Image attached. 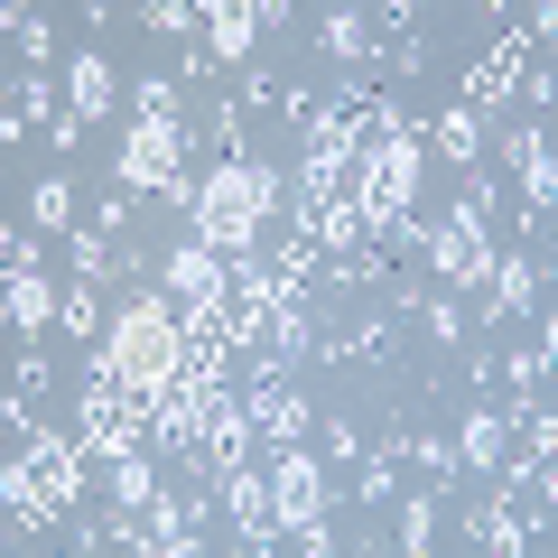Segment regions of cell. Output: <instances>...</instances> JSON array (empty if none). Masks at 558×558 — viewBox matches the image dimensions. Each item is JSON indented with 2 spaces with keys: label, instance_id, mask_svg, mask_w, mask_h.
Returning a JSON list of instances; mask_svg holds the SVG:
<instances>
[{
  "label": "cell",
  "instance_id": "cell-16",
  "mask_svg": "<svg viewBox=\"0 0 558 558\" xmlns=\"http://www.w3.org/2000/svg\"><path fill=\"white\" fill-rule=\"evenodd\" d=\"M465 531H475V549H502V558H521V549H531V539H539V531H531V512H521L512 494H484Z\"/></svg>",
  "mask_w": 558,
  "mask_h": 558
},
{
  "label": "cell",
  "instance_id": "cell-7",
  "mask_svg": "<svg viewBox=\"0 0 558 558\" xmlns=\"http://www.w3.org/2000/svg\"><path fill=\"white\" fill-rule=\"evenodd\" d=\"M270 38L260 28V0H205L196 10V47H186V75H223V65H252V47Z\"/></svg>",
  "mask_w": 558,
  "mask_h": 558
},
{
  "label": "cell",
  "instance_id": "cell-23",
  "mask_svg": "<svg viewBox=\"0 0 558 558\" xmlns=\"http://www.w3.org/2000/svg\"><path fill=\"white\" fill-rule=\"evenodd\" d=\"M410 465H418V484H438V494L457 484V447L447 438H410Z\"/></svg>",
  "mask_w": 558,
  "mask_h": 558
},
{
  "label": "cell",
  "instance_id": "cell-3",
  "mask_svg": "<svg viewBox=\"0 0 558 558\" xmlns=\"http://www.w3.org/2000/svg\"><path fill=\"white\" fill-rule=\"evenodd\" d=\"M178 205H186V233L196 242H215L223 260H252L260 223H270V205H279V168L223 159V168H205V178H186Z\"/></svg>",
  "mask_w": 558,
  "mask_h": 558
},
{
  "label": "cell",
  "instance_id": "cell-12",
  "mask_svg": "<svg viewBox=\"0 0 558 558\" xmlns=\"http://www.w3.org/2000/svg\"><path fill=\"white\" fill-rule=\"evenodd\" d=\"M0 317H10V336H20V344H38L47 326L65 317V289H57L47 270H10V299H0Z\"/></svg>",
  "mask_w": 558,
  "mask_h": 558
},
{
  "label": "cell",
  "instance_id": "cell-17",
  "mask_svg": "<svg viewBox=\"0 0 558 558\" xmlns=\"http://www.w3.org/2000/svg\"><path fill=\"white\" fill-rule=\"evenodd\" d=\"M484 131H494V121H475L465 102H447V112H438V159L475 178V159H484Z\"/></svg>",
  "mask_w": 558,
  "mask_h": 558
},
{
  "label": "cell",
  "instance_id": "cell-21",
  "mask_svg": "<svg viewBox=\"0 0 558 558\" xmlns=\"http://www.w3.org/2000/svg\"><path fill=\"white\" fill-rule=\"evenodd\" d=\"M28 223H38V233H65V223H75V186L38 178V186H28Z\"/></svg>",
  "mask_w": 558,
  "mask_h": 558
},
{
  "label": "cell",
  "instance_id": "cell-18",
  "mask_svg": "<svg viewBox=\"0 0 558 558\" xmlns=\"http://www.w3.org/2000/svg\"><path fill=\"white\" fill-rule=\"evenodd\" d=\"M317 47L336 65H363L373 57V20H363V10H317Z\"/></svg>",
  "mask_w": 558,
  "mask_h": 558
},
{
  "label": "cell",
  "instance_id": "cell-15",
  "mask_svg": "<svg viewBox=\"0 0 558 558\" xmlns=\"http://www.w3.org/2000/svg\"><path fill=\"white\" fill-rule=\"evenodd\" d=\"M484 307L502 317H539V260L531 252H494V270H484Z\"/></svg>",
  "mask_w": 558,
  "mask_h": 558
},
{
  "label": "cell",
  "instance_id": "cell-14",
  "mask_svg": "<svg viewBox=\"0 0 558 558\" xmlns=\"http://www.w3.org/2000/svg\"><path fill=\"white\" fill-rule=\"evenodd\" d=\"M447 447H457V465H465V475H494V465L512 457V410H494V400H484V410H465Z\"/></svg>",
  "mask_w": 558,
  "mask_h": 558
},
{
  "label": "cell",
  "instance_id": "cell-5",
  "mask_svg": "<svg viewBox=\"0 0 558 558\" xmlns=\"http://www.w3.org/2000/svg\"><path fill=\"white\" fill-rule=\"evenodd\" d=\"M260 465H270V521H279V531H307V521L336 512V475H326V457L307 438L260 447Z\"/></svg>",
  "mask_w": 558,
  "mask_h": 558
},
{
  "label": "cell",
  "instance_id": "cell-22",
  "mask_svg": "<svg viewBox=\"0 0 558 558\" xmlns=\"http://www.w3.org/2000/svg\"><path fill=\"white\" fill-rule=\"evenodd\" d=\"M10 47H20L28 65H47L57 57V20H47V10H10Z\"/></svg>",
  "mask_w": 558,
  "mask_h": 558
},
{
  "label": "cell",
  "instance_id": "cell-10",
  "mask_svg": "<svg viewBox=\"0 0 558 558\" xmlns=\"http://www.w3.org/2000/svg\"><path fill=\"white\" fill-rule=\"evenodd\" d=\"M521 84H531V38H502L494 57H475V75H465V112H475V121H494L502 102L521 94Z\"/></svg>",
  "mask_w": 558,
  "mask_h": 558
},
{
  "label": "cell",
  "instance_id": "cell-4",
  "mask_svg": "<svg viewBox=\"0 0 558 558\" xmlns=\"http://www.w3.org/2000/svg\"><path fill=\"white\" fill-rule=\"evenodd\" d=\"M344 205L363 215V252H381V242L410 223V205H418V131L410 121H381L373 131V149L354 159V178H344Z\"/></svg>",
  "mask_w": 558,
  "mask_h": 558
},
{
  "label": "cell",
  "instance_id": "cell-1",
  "mask_svg": "<svg viewBox=\"0 0 558 558\" xmlns=\"http://www.w3.org/2000/svg\"><path fill=\"white\" fill-rule=\"evenodd\" d=\"M178 363H186L178 299H168V289H131V299L112 307V326H102V344H94V373L121 381L131 418L149 428V418H159V400H168V381H178Z\"/></svg>",
  "mask_w": 558,
  "mask_h": 558
},
{
  "label": "cell",
  "instance_id": "cell-20",
  "mask_svg": "<svg viewBox=\"0 0 558 558\" xmlns=\"http://www.w3.org/2000/svg\"><path fill=\"white\" fill-rule=\"evenodd\" d=\"M65 336H75V344H102V326H112V317H102V307H94V279H65Z\"/></svg>",
  "mask_w": 558,
  "mask_h": 558
},
{
  "label": "cell",
  "instance_id": "cell-2",
  "mask_svg": "<svg viewBox=\"0 0 558 558\" xmlns=\"http://www.w3.org/2000/svg\"><path fill=\"white\" fill-rule=\"evenodd\" d=\"M94 484V457H84V428H38L20 457L0 465V502H10V539H38L47 521H65Z\"/></svg>",
  "mask_w": 558,
  "mask_h": 558
},
{
  "label": "cell",
  "instance_id": "cell-6",
  "mask_svg": "<svg viewBox=\"0 0 558 558\" xmlns=\"http://www.w3.org/2000/svg\"><path fill=\"white\" fill-rule=\"evenodd\" d=\"M112 178H121V196H178L186 186V121H131Z\"/></svg>",
  "mask_w": 558,
  "mask_h": 558
},
{
  "label": "cell",
  "instance_id": "cell-19",
  "mask_svg": "<svg viewBox=\"0 0 558 558\" xmlns=\"http://www.w3.org/2000/svg\"><path fill=\"white\" fill-rule=\"evenodd\" d=\"M438 521H447V494H438V484H418V494L400 502V549H410V558H428V539H438Z\"/></svg>",
  "mask_w": 558,
  "mask_h": 558
},
{
  "label": "cell",
  "instance_id": "cell-9",
  "mask_svg": "<svg viewBox=\"0 0 558 558\" xmlns=\"http://www.w3.org/2000/svg\"><path fill=\"white\" fill-rule=\"evenodd\" d=\"M205 512H215V502H205V484H196V494H178V484H159V494H149V512H140V549L196 558V549H205Z\"/></svg>",
  "mask_w": 558,
  "mask_h": 558
},
{
  "label": "cell",
  "instance_id": "cell-13",
  "mask_svg": "<svg viewBox=\"0 0 558 558\" xmlns=\"http://www.w3.org/2000/svg\"><path fill=\"white\" fill-rule=\"evenodd\" d=\"M112 102H121L112 57H102V47H75V57H65V121H84V131H94Z\"/></svg>",
  "mask_w": 558,
  "mask_h": 558
},
{
  "label": "cell",
  "instance_id": "cell-8",
  "mask_svg": "<svg viewBox=\"0 0 558 558\" xmlns=\"http://www.w3.org/2000/svg\"><path fill=\"white\" fill-rule=\"evenodd\" d=\"M159 289H168V299H178V307H215V317H223V299H233V260H223L215 242H196V233H186L178 252H168Z\"/></svg>",
  "mask_w": 558,
  "mask_h": 558
},
{
  "label": "cell",
  "instance_id": "cell-24",
  "mask_svg": "<svg viewBox=\"0 0 558 558\" xmlns=\"http://www.w3.org/2000/svg\"><path fill=\"white\" fill-rule=\"evenodd\" d=\"M140 28H159V38H186V47H196V10H186V0H149V10H140Z\"/></svg>",
  "mask_w": 558,
  "mask_h": 558
},
{
  "label": "cell",
  "instance_id": "cell-25",
  "mask_svg": "<svg viewBox=\"0 0 558 558\" xmlns=\"http://www.w3.org/2000/svg\"><path fill=\"white\" fill-rule=\"evenodd\" d=\"M326 457H336V465H363V428H354V418H336V428H326Z\"/></svg>",
  "mask_w": 558,
  "mask_h": 558
},
{
  "label": "cell",
  "instance_id": "cell-11",
  "mask_svg": "<svg viewBox=\"0 0 558 558\" xmlns=\"http://www.w3.org/2000/svg\"><path fill=\"white\" fill-rule=\"evenodd\" d=\"M502 159H512V178H521V215H549V121L521 112L512 131H502Z\"/></svg>",
  "mask_w": 558,
  "mask_h": 558
}]
</instances>
